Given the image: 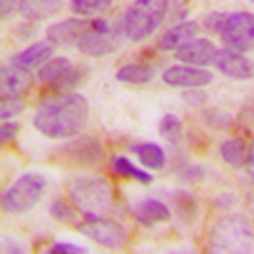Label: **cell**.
I'll list each match as a JSON object with an SVG mask.
<instances>
[{"instance_id": "8992f818", "label": "cell", "mask_w": 254, "mask_h": 254, "mask_svg": "<svg viewBox=\"0 0 254 254\" xmlns=\"http://www.w3.org/2000/svg\"><path fill=\"white\" fill-rule=\"evenodd\" d=\"M122 35H124L122 23L112 25L104 18H96L88 25L86 33L81 35L77 49L88 57H106L120 47Z\"/></svg>"}, {"instance_id": "7a4b0ae2", "label": "cell", "mask_w": 254, "mask_h": 254, "mask_svg": "<svg viewBox=\"0 0 254 254\" xmlns=\"http://www.w3.org/2000/svg\"><path fill=\"white\" fill-rule=\"evenodd\" d=\"M209 250L222 254L254 252V224L244 216H224L209 232Z\"/></svg>"}, {"instance_id": "f1b7e54d", "label": "cell", "mask_w": 254, "mask_h": 254, "mask_svg": "<svg viewBox=\"0 0 254 254\" xmlns=\"http://www.w3.org/2000/svg\"><path fill=\"white\" fill-rule=\"evenodd\" d=\"M175 205H177V214H179L187 224H191L193 218L187 214V209L191 211V214H197V203H195V199L189 195V193H183V191H181V193L175 195Z\"/></svg>"}, {"instance_id": "f546056e", "label": "cell", "mask_w": 254, "mask_h": 254, "mask_svg": "<svg viewBox=\"0 0 254 254\" xmlns=\"http://www.w3.org/2000/svg\"><path fill=\"white\" fill-rule=\"evenodd\" d=\"M226 16L228 14H224V12H211V14H207L205 20H203V29L207 33H218L220 35V31H222V27L226 23Z\"/></svg>"}, {"instance_id": "30bf717a", "label": "cell", "mask_w": 254, "mask_h": 254, "mask_svg": "<svg viewBox=\"0 0 254 254\" xmlns=\"http://www.w3.org/2000/svg\"><path fill=\"white\" fill-rule=\"evenodd\" d=\"M214 65H216V69H218L224 77L234 79V81H246V79H250V77L254 75L252 63L244 57V53L232 51V49H228V47L216 51Z\"/></svg>"}, {"instance_id": "7402d4cb", "label": "cell", "mask_w": 254, "mask_h": 254, "mask_svg": "<svg viewBox=\"0 0 254 254\" xmlns=\"http://www.w3.org/2000/svg\"><path fill=\"white\" fill-rule=\"evenodd\" d=\"M71 67H73V63L67 57H53L39 69V81L47 83V86H55Z\"/></svg>"}, {"instance_id": "603a6c76", "label": "cell", "mask_w": 254, "mask_h": 254, "mask_svg": "<svg viewBox=\"0 0 254 254\" xmlns=\"http://www.w3.org/2000/svg\"><path fill=\"white\" fill-rule=\"evenodd\" d=\"M112 169H114V173H118L120 177H126V179H134L142 185H149L153 183V175L151 173H146L144 169L136 167L134 163H130V159H126L122 155L114 157L112 159Z\"/></svg>"}, {"instance_id": "9c48e42d", "label": "cell", "mask_w": 254, "mask_h": 254, "mask_svg": "<svg viewBox=\"0 0 254 254\" xmlns=\"http://www.w3.org/2000/svg\"><path fill=\"white\" fill-rule=\"evenodd\" d=\"M163 81L169 88H205L214 81V75L211 71H207L205 67H195V65H185V63H179V65L169 67L163 73Z\"/></svg>"}, {"instance_id": "4dcf8cb0", "label": "cell", "mask_w": 254, "mask_h": 254, "mask_svg": "<svg viewBox=\"0 0 254 254\" xmlns=\"http://www.w3.org/2000/svg\"><path fill=\"white\" fill-rule=\"evenodd\" d=\"M183 100H185L189 106H193V108H199V106L207 104V94H205L201 88H191L189 92L183 94Z\"/></svg>"}, {"instance_id": "52a82bcc", "label": "cell", "mask_w": 254, "mask_h": 254, "mask_svg": "<svg viewBox=\"0 0 254 254\" xmlns=\"http://www.w3.org/2000/svg\"><path fill=\"white\" fill-rule=\"evenodd\" d=\"M75 230L92 242L108 248V250H122L128 242V232L126 228L110 218L104 216H86L81 222L75 224Z\"/></svg>"}, {"instance_id": "e575fe53", "label": "cell", "mask_w": 254, "mask_h": 254, "mask_svg": "<svg viewBox=\"0 0 254 254\" xmlns=\"http://www.w3.org/2000/svg\"><path fill=\"white\" fill-rule=\"evenodd\" d=\"M49 252H73V254H81V252H86V248L77 246V244H69V242H59V244H53L49 248Z\"/></svg>"}, {"instance_id": "4fadbf2b", "label": "cell", "mask_w": 254, "mask_h": 254, "mask_svg": "<svg viewBox=\"0 0 254 254\" xmlns=\"http://www.w3.org/2000/svg\"><path fill=\"white\" fill-rule=\"evenodd\" d=\"M53 55H55V45L53 43H49V41H37V43L29 45L27 49H23L20 53H16L10 59V63H12V65H16V67H23V69L33 71V69L43 67L49 59H53Z\"/></svg>"}, {"instance_id": "ac0fdd59", "label": "cell", "mask_w": 254, "mask_h": 254, "mask_svg": "<svg viewBox=\"0 0 254 254\" xmlns=\"http://www.w3.org/2000/svg\"><path fill=\"white\" fill-rule=\"evenodd\" d=\"M63 8V0H23L20 14L31 23H41L55 16Z\"/></svg>"}, {"instance_id": "d4e9b609", "label": "cell", "mask_w": 254, "mask_h": 254, "mask_svg": "<svg viewBox=\"0 0 254 254\" xmlns=\"http://www.w3.org/2000/svg\"><path fill=\"white\" fill-rule=\"evenodd\" d=\"M88 77V69L86 67H81V65H73L65 75H63L55 86H51L55 92H59V94H69V92H73L79 83Z\"/></svg>"}, {"instance_id": "d590c367", "label": "cell", "mask_w": 254, "mask_h": 254, "mask_svg": "<svg viewBox=\"0 0 254 254\" xmlns=\"http://www.w3.org/2000/svg\"><path fill=\"white\" fill-rule=\"evenodd\" d=\"M244 169H246V175L250 177V181L254 183V140L250 142L248 146V153H246V163H244Z\"/></svg>"}, {"instance_id": "44dd1931", "label": "cell", "mask_w": 254, "mask_h": 254, "mask_svg": "<svg viewBox=\"0 0 254 254\" xmlns=\"http://www.w3.org/2000/svg\"><path fill=\"white\" fill-rule=\"evenodd\" d=\"M246 153H248V146L242 138H228L220 144V157L228 167H234V169L244 167Z\"/></svg>"}, {"instance_id": "8fae6325", "label": "cell", "mask_w": 254, "mask_h": 254, "mask_svg": "<svg viewBox=\"0 0 254 254\" xmlns=\"http://www.w3.org/2000/svg\"><path fill=\"white\" fill-rule=\"evenodd\" d=\"M61 153L65 155L67 161H71L75 165H81V167L100 165L104 161V157H106L104 146L92 136H79V138L71 140L69 144L63 146Z\"/></svg>"}, {"instance_id": "3957f363", "label": "cell", "mask_w": 254, "mask_h": 254, "mask_svg": "<svg viewBox=\"0 0 254 254\" xmlns=\"http://www.w3.org/2000/svg\"><path fill=\"white\" fill-rule=\"evenodd\" d=\"M167 10L169 0H134L122 18L124 37L132 43L149 39L161 27Z\"/></svg>"}, {"instance_id": "ba28073f", "label": "cell", "mask_w": 254, "mask_h": 254, "mask_svg": "<svg viewBox=\"0 0 254 254\" xmlns=\"http://www.w3.org/2000/svg\"><path fill=\"white\" fill-rule=\"evenodd\" d=\"M222 43L238 53H248L254 49V14L240 10L226 16V23L220 31Z\"/></svg>"}, {"instance_id": "8d00e7d4", "label": "cell", "mask_w": 254, "mask_h": 254, "mask_svg": "<svg viewBox=\"0 0 254 254\" xmlns=\"http://www.w3.org/2000/svg\"><path fill=\"white\" fill-rule=\"evenodd\" d=\"M250 2H252V4H254V0H250Z\"/></svg>"}, {"instance_id": "7c38bea8", "label": "cell", "mask_w": 254, "mask_h": 254, "mask_svg": "<svg viewBox=\"0 0 254 254\" xmlns=\"http://www.w3.org/2000/svg\"><path fill=\"white\" fill-rule=\"evenodd\" d=\"M90 23H86L83 18H67L61 20V23H55L47 29V41L53 43L55 47H77L81 35L86 33Z\"/></svg>"}, {"instance_id": "1f68e13d", "label": "cell", "mask_w": 254, "mask_h": 254, "mask_svg": "<svg viewBox=\"0 0 254 254\" xmlns=\"http://www.w3.org/2000/svg\"><path fill=\"white\" fill-rule=\"evenodd\" d=\"M20 4H23V0H0V18H12L16 12H20Z\"/></svg>"}, {"instance_id": "5b68a950", "label": "cell", "mask_w": 254, "mask_h": 254, "mask_svg": "<svg viewBox=\"0 0 254 254\" xmlns=\"http://www.w3.org/2000/svg\"><path fill=\"white\" fill-rule=\"evenodd\" d=\"M69 199L83 216H102L112 205V187L104 177H81L71 185Z\"/></svg>"}, {"instance_id": "836d02e7", "label": "cell", "mask_w": 254, "mask_h": 254, "mask_svg": "<svg viewBox=\"0 0 254 254\" xmlns=\"http://www.w3.org/2000/svg\"><path fill=\"white\" fill-rule=\"evenodd\" d=\"M181 179H183L185 183H199V181H203V179H205V169H203V167H199V165L189 167V169H185V171H183Z\"/></svg>"}, {"instance_id": "5bb4252c", "label": "cell", "mask_w": 254, "mask_h": 254, "mask_svg": "<svg viewBox=\"0 0 254 254\" xmlns=\"http://www.w3.org/2000/svg\"><path fill=\"white\" fill-rule=\"evenodd\" d=\"M216 45L209 39H193L191 43H187L179 51H175L177 61L185 63V65H195V67H205L209 63H214L216 57Z\"/></svg>"}, {"instance_id": "484cf974", "label": "cell", "mask_w": 254, "mask_h": 254, "mask_svg": "<svg viewBox=\"0 0 254 254\" xmlns=\"http://www.w3.org/2000/svg\"><path fill=\"white\" fill-rule=\"evenodd\" d=\"M159 132L165 140H169L171 144H177L183 136V124L175 114H165L159 124Z\"/></svg>"}, {"instance_id": "2e32d148", "label": "cell", "mask_w": 254, "mask_h": 254, "mask_svg": "<svg viewBox=\"0 0 254 254\" xmlns=\"http://www.w3.org/2000/svg\"><path fill=\"white\" fill-rule=\"evenodd\" d=\"M197 35H199V25L195 20H183V23H179L163 33V37L159 39V49L161 51H179L187 43H191L193 39H197Z\"/></svg>"}, {"instance_id": "9a60e30c", "label": "cell", "mask_w": 254, "mask_h": 254, "mask_svg": "<svg viewBox=\"0 0 254 254\" xmlns=\"http://www.w3.org/2000/svg\"><path fill=\"white\" fill-rule=\"evenodd\" d=\"M33 86V73L29 69L6 65L0 69V94L2 96H23Z\"/></svg>"}, {"instance_id": "4316f807", "label": "cell", "mask_w": 254, "mask_h": 254, "mask_svg": "<svg viewBox=\"0 0 254 254\" xmlns=\"http://www.w3.org/2000/svg\"><path fill=\"white\" fill-rule=\"evenodd\" d=\"M25 102L20 100V96H2L0 98V120H10L18 114L25 112Z\"/></svg>"}, {"instance_id": "ffe728a7", "label": "cell", "mask_w": 254, "mask_h": 254, "mask_svg": "<svg viewBox=\"0 0 254 254\" xmlns=\"http://www.w3.org/2000/svg\"><path fill=\"white\" fill-rule=\"evenodd\" d=\"M130 151L138 157V161L142 163V167L144 169H151V171H159V169H163L165 163H167L165 151L161 149L159 144H155V142H138V144H132Z\"/></svg>"}, {"instance_id": "83f0119b", "label": "cell", "mask_w": 254, "mask_h": 254, "mask_svg": "<svg viewBox=\"0 0 254 254\" xmlns=\"http://www.w3.org/2000/svg\"><path fill=\"white\" fill-rule=\"evenodd\" d=\"M77 207L73 205V201H65V199H55L51 203V216L57 222H73L77 216Z\"/></svg>"}, {"instance_id": "d6a6232c", "label": "cell", "mask_w": 254, "mask_h": 254, "mask_svg": "<svg viewBox=\"0 0 254 254\" xmlns=\"http://www.w3.org/2000/svg\"><path fill=\"white\" fill-rule=\"evenodd\" d=\"M18 132H20V124H18V122L4 120V122H2V126H0V142H2V144L10 142Z\"/></svg>"}, {"instance_id": "d6986e66", "label": "cell", "mask_w": 254, "mask_h": 254, "mask_svg": "<svg viewBox=\"0 0 254 254\" xmlns=\"http://www.w3.org/2000/svg\"><path fill=\"white\" fill-rule=\"evenodd\" d=\"M116 79L130 86H144L155 79V67L146 63H126L116 71Z\"/></svg>"}, {"instance_id": "cb8c5ba5", "label": "cell", "mask_w": 254, "mask_h": 254, "mask_svg": "<svg viewBox=\"0 0 254 254\" xmlns=\"http://www.w3.org/2000/svg\"><path fill=\"white\" fill-rule=\"evenodd\" d=\"M112 6V0H69V8L79 18H90L100 16L108 12Z\"/></svg>"}, {"instance_id": "6da1fadb", "label": "cell", "mask_w": 254, "mask_h": 254, "mask_svg": "<svg viewBox=\"0 0 254 254\" xmlns=\"http://www.w3.org/2000/svg\"><path fill=\"white\" fill-rule=\"evenodd\" d=\"M90 118L88 100L81 94H59L45 102L33 118L35 128L53 140L77 136Z\"/></svg>"}, {"instance_id": "e0dca14e", "label": "cell", "mask_w": 254, "mask_h": 254, "mask_svg": "<svg viewBox=\"0 0 254 254\" xmlns=\"http://www.w3.org/2000/svg\"><path fill=\"white\" fill-rule=\"evenodd\" d=\"M134 218L142 224V226H159V224H167L171 220V209L167 203L159 201V199H144L134 207Z\"/></svg>"}, {"instance_id": "277c9868", "label": "cell", "mask_w": 254, "mask_h": 254, "mask_svg": "<svg viewBox=\"0 0 254 254\" xmlns=\"http://www.w3.org/2000/svg\"><path fill=\"white\" fill-rule=\"evenodd\" d=\"M47 191V179L41 173L20 175L2 195V211L8 216H23L43 199Z\"/></svg>"}]
</instances>
